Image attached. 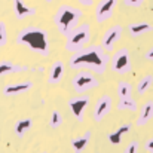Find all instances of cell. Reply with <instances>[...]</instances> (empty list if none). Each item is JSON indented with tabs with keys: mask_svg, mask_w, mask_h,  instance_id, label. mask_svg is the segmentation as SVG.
<instances>
[{
	"mask_svg": "<svg viewBox=\"0 0 153 153\" xmlns=\"http://www.w3.org/2000/svg\"><path fill=\"white\" fill-rule=\"evenodd\" d=\"M108 61L110 58L102 46L91 45L89 48L74 52L68 61V65L73 70H89L97 74H102L107 68Z\"/></svg>",
	"mask_w": 153,
	"mask_h": 153,
	"instance_id": "6da1fadb",
	"label": "cell"
},
{
	"mask_svg": "<svg viewBox=\"0 0 153 153\" xmlns=\"http://www.w3.org/2000/svg\"><path fill=\"white\" fill-rule=\"evenodd\" d=\"M16 43L25 46L34 52L46 56L49 53V37L48 31L37 27H25L16 36Z\"/></svg>",
	"mask_w": 153,
	"mask_h": 153,
	"instance_id": "7a4b0ae2",
	"label": "cell"
},
{
	"mask_svg": "<svg viewBox=\"0 0 153 153\" xmlns=\"http://www.w3.org/2000/svg\"><path fill=\"white\" fill-rule=\"evenodd\" d=\"M80 18H82L80 9L73 7L70 4H62L58 7V10L53 16V22H55V27L58 28V31L67 37L74 30V27H77V22Z\"/></svg>",
	"mask_w": 153,
	"mask_h": 153,
	"instance_id": "3957f363",
	"label": "cell"
},
{
	"mask_svg": "<svg viewBox=\"0 0 153 153\" xmlns=\"http://www.w3.org/2000/svg\"><path fill=\"white\" fill-rule=\"evenodd\" d=\"M91 39V27L88 24H80L74 27V30L67 36V43H65V51L77 52L85 48L88 40Z\"/></svg>",
	"mask_w": 153,
	"mask_h": 153,
	"instance_id": "277c9868",
	"label": "cell"
},
{
	"mask_svg": "<svg viewBox=\"0 0 153 153\" xmlns=\"http://www.w3.org/2000/svg\"><path fill=\"white\" fill-rule=\"evenodd\" d=\"M71 85L77 94H83V92L91 91L92 88L98 86V80L94 77V74L89 70H80L77 74L73 76Z\"/></svg>",
	"mask_w": 153,
	"mask_h": 153,
	"instance_id": "5b68a950",
	"label": "cell"
},
{
	"mask_svg": "<svg viewBox=\"0 0 153 153\" xmlns=\"http://www.w3.org/2000/svg\"><path fill=\"white\" fill-rule=\"evenodd\" d=\"M111 70L117 74H126L132 70V62H131V55L126 48H122L113 55L111 59Z\"/></svg>",
	"mask_w": 153,
	"mask_h": 153,
	"instance_id": "8992f818",
	"label": "cell"
},
{
	"mask_svg": "<svg viewBox=\"0 0 153 153\" xmlns=\"http://www.w3.org/2000/svg\"><path fill=\"white\" fill-rule=\"evenodd\" d=\"M122 36V27L120 25H113L110 28H107L102 34V40H101V46L105 51H113V46L116 45V42L120 39Z\"/></svg>",
	"mask_w": 153,
	"mask_h": 153,
	"instance_id": "52a82bcc",
	"label": "cell"
},
{
	"mask_svg": "<svg viewBox=\"0 0 153 153\" xmlns=\"http://www.w3.org/2000/svg\"><path fill=\"white\" fill-rule=\"evenodd\" d=\"M117 1L119 0H100V3L95 7V19L98 22L107 21L111 16L114 7L117 6Z\"/></svg>",
	"mask_w": 153,
	"mask_h": 153,
	"instance_id": "ba28073f",
	"label": "cell"
},
{
	"mask_svg": "<svg viewBox=\"0 0 153 153\" xmlns=\"http://www.w3.org/2000/svg\"><path fill=\"white\" fill-rule=\"evenodd\" d=\"M110 108H111V98L108 95H102L101 98H98V101L95 104V108H94L95 122H101L102 119L108 114Z\"/></svg>",
	"mask_w": 153,
	"mask_h": 153,
	"instance_id": "9c48e42d",
	"label": "cell"
},
{
	"mask_svg": "<svg viewBox=\"0 0 153 153\" xmlns=\"http://www.w3.org/2000/svg\"><path fill=\"white\" fill-rule=\"evenodd\" d=\"M88 102H89V98H88V97H76V98H70L68 107H70L73 116H74L77 120H82V119H83V111H85Z\"/></svg>",
	"mask_w": 153,
	"mask_h": 153,
	"instance_id": "30bf717a",
	"label": "cell"
},
{
	"mask_svg": "<svg viewBox=\"0 0 153 153\" xmlns=\"http://www.w3.org/2000/svg\"><path fill=\"white\" fill-rule=\"evenodd\" d=\"M13 12H15V16L18 19H22V18H27V16H31L36 13V9L28 6L24 0H13Z\"/></svg>",
	"mask_w": 153,
	"mask_h": 153,
	"instance_id": "8fae6325",
	"label": "cell"
},
{
	"mask_svg": "<svg viewBox=\"0 0 153 153\" xmlns=\"http://www.w3.org/2000/svg\"><path fill=\"white\" fill-rule=\"evenodd\" d=\"M64 76V64L62 61H55L49 68V74H48V83L49 85H56L61 82Z\"/></svg>",
	"mask_w": 153,
	"mask_h": 153,
	"instance_id": "7c38bea8",
	"label": "cell"
},
{
	"mask_svg": "<svg viewBox=\"0 0 153 153\" xmlns=\"http://www.w3.org/2000/svg\"><path fill=\"white\" fill-rule=\"evenodd\" d=\"M33 88L31 82H19V83H10L6 85L3 88V94L4 95H18V94H24L27 91H30Z\"/></svg>",
	"mask_w": 153,
	"mask_h": 153,
	"instance_id": "4fadbf2b",
	"label": "cell"
},
{
	"mask_svg": "<svg viewBox=\"0 0 153 153\" xmlns=\"http://www.w3.org/2000/svg\"><path fill=\"white\" fill-rule=\"evenodd\" d=\"M153 117V101H146L143 104L138 119H137V126H144L146 123H149Z\"/></svg>",
	"mask_w": 153,
	"mask_h": 153,
	"instance_id": "5bb4252c",
	"label": "cell"
},
{
	"mask_svg": "<svg viewBox=\"0 0 153 153\" xmlns=\"http://www.w3.org/2000/svg\"><path fill=\"white\" fill-rule=\"evenodd\" d=\"M153 30V25L149 22H135V24H131L128 27V31L132 37H140V36H144L147 33H150Z\"/></svg>",
	"mask_w": 153,
	"mask_h": 153,
	"instance_id": "9a60e30c",
	"label": "cell"
},
{
	"mask_svg": "<svg viewBox=\"0 0 153 153\" xmlns=\"http://www.w3.org/2000/svg\"><path fill=\"white\" fill-rule=\"evenodd\" d=\"M129 131H131V123H123V125H120L117 129H114L113 132L108 134V141H110L111 144H120L123 135L128 134Z\"/></svg>",
	"mask_w": 153,
	"mask_h": 153,
	"instance_id": "2e32d148",
	"label": "cell"
},
{
	"mask_svg": "<svg viewBox=\"0 0 153 153\" xmlns=\"http://www.w3.org/2000/svg\"><path fill=\"white\" fill-rule=\"evenodd\" d=\"M91 137H92V132L91 131H86L82 137H77V138H73L71 140V147L74 153H82L85 150V147L88 146V143L91 141Z\"/></svg>",
	"mask_w": 153,
	"mask_h": 153,
	"instance_id": "e0dca14e",
	"label": "cell"
},
{
	"mask_svg": "<svg viewBox=\"0 0 153 153\" xmlns=\"http://www.w3.org/2000/svg\"><path fill=\"white\" fill-rule=\"evenodd\" d=\"M19 71H27V67L24 65H15L10 61H3L0 62V77L4 74H10V73H19Z\"/></svg>",
	"mask_w": 153,
	"mask_h": 153,
	"instance_id": "ac0fdd59",
	"label": "cell"
},
{
	"mask_svg": "<svg viewBox=\"0 0 153 153\" xmlns=\"http://www.w3.org/2000/svg\"><path fill=\"white\" fill-rule=\"evenodd\" d=\"M31 126H33V120L31 119H21V120H18L16 123H15V134L18 135V137H22L27 131H30L31 129Z\"/></svg>",
	"mask_w": 153,
	"mask_h": 153,
	"instance_id": "d6986e66",
	"label": "cell"
},
{
	"mask_svg": "<svg viewBox=\"0 0 153 153\" xmlns=\"http://www.w3.org/2000/svg\"><path fill=\"white\" fill-rule=\"evenodd\" d=\"M153 85V76L152 74H147V76H143L137 85V92L138 95H144Z\"/></svg>",
	"mask_w": 153,
	"mask_h": 153,
	"instance_id": "ffe728a7",
	"label": "cell"
},
{
	"mask_svg": "<svg viewBox=\"0 0 153 153\" xmlns=\"http://www.w3.org/2000/svg\"><path fill=\"white\" fill-rule=\"evenodd\" d=\"M117 95H119V98H128V97H131L132 95V86H131V83H128V82H119V85H117Z\"/></svg>",
	"mask_w": 153,
	"mask_h": 153,
	"instance_id": "44dd1931",
	"label": "cell"
},
{
	"mask_svg": "<svg viewBox=\"0 0 153 153\" xmlns=\"http://www.w3.org/2000/svg\"><path fill=\"white\" fill-rule=\"evenodd\" d=\"M117 108L119 110H129V111H134L137 108V102L132 97H128V98H119V104H117Z\"/></svg>",
	"mask_w": 153,
	"mask_h": 153,
	"instance_id": "7402d4cb",
	"label": "cell"
},
{
	"mask_svg": "<svg viewBox=\"0 0 153 153\" xmlns=\"http://www.w3.org/2000/svg\"><path fill=\"white\" fill-rule=\"evenodd\" d=\"M62 123V116L58 110H53L51 113V119H49V126L51 128H58Z\"/></svg>",
	"mask_w": 153,
	"mask_h": 153,
	"instance_id": "603a6c76",
	"label": "cell"
},
{
	"mask_svg": "<svg viewBox=\"0 0 153 153\" xmlns=\"http://www.w3.org/2000/svg\"><path fill=\"white\" fill-rule=\"evenodd\" d=\"M140 152V143L138 141H131L126 149L123 150V153H138Z\"/></svg>",
	"mask_w": 153,
	"mask_h": 153,
	"instance_id": "cb8c5ba5",
	"label": "cell"
},
{
	"mask_svg": "<svg viewBox=\"0 0 153 153\" xmlns=\"http://www.w3.org/2000/svg\"><path fill=\"white\" fill-rule=\"evenodd\" d=\"M7 42V33H6V25L0 22V48Z\"/></svg>",
	"mask_w": 153,
	"mask_h": 153,
	"instance_id": "d4e9b609",
	"label": "cell"
},
{
	"mask_svg": "<svg viewBox=\"0 0 153 153\" xmlns=\"http://www.w3.org/2000/svg\"><path fill=\"white\" fill-rule=\"evenodd\" d=\"M123 3L128 6V7H138L144 3V0H123Z\"/></svg>",
	"mask_w": 153,
	"mask_h": 153,
	"instance_id": "484cf974",
	"label": "cell"
},
{
	"mask_svg": "<svg viewBox=\"0 0 153 153\" xmlns=\"http://www.w3.org/2000/svg\"><path fill=\"white\" fill-rule=\"evenodd\" d=\"M144 150L149 152V153H153V135L144 143Z\"/></svg>",
	"mask_w": 153,
	"mask_h": 153,
	"instance_id": "4316f807",
	"label": "cell"
},
{
	"mask_svg": "<svg viewBox=\"0 0 153 153\" xmlns=\"http://www.w3.org/2000/svg\"><path fill=\"white\" fill-rule=\"evenodd\" d=\"M144 58L147 59V61H152L153 62V45L146 51V53H144Z\"/></svg>",
	"mask_w": 153,
	"mask_h": 153,
	"instance_id": "83f0119b",
	"label": "cell"
},
{
	"mask_svg": "<svg viewBox=\"0 0 153 153\" xmlns=\"http://www.w3.org/2000/svg\"><path fill=\"white\" fill-rule=\"evenodd\" d=\"M79 1H80L83 6H91V4H92V0H79Z\"/></svg>",
	"mask_w": 153,
	"mask_h": 153,
	"instance_id": "f1b7e54d",
	"label": "cell"
},
{
	"mask_svg": "<svg viewBox=\"0 0 153 153\" xmlns=\"http://www.w3.org/2000/svg\"><path fill=\"white\" fill-rule=\"evenodd\" d=\"M46 1H48V3H51V1H53V0H46Z\"/></svg>",
	"mask_w": 153,
	"mask_h": 153,
	"instance_id": "f546056e",
	"label": "cell"
},
{
	"mask_svg": "<svg viewBox=\"0 0 153 153\" xmlns=\"http://www.w3.org/2000/svg\"><path fill=\"white\" fill-rule=\"evenodd\" d=\"M42 153H46V152H42Z\"/></svg>",
	"mask_w": 153,
	"mask_h": 153,
	"instance_id": "4dcf8cb0",
	"label": "cell"
}]
</instances>
